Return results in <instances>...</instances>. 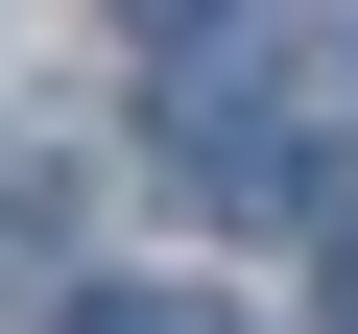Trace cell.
<instances>
[{
    "mask_svg": "<svg viewBox=\"0 0 358 334\" xmlns=\"http://www.w3.org/2000/svg\"><path fill=\"white\" fill-rule=\"evenodd\" d=\"M72 334H215V310H192V286H96Z\"/></svg>",
    "mask_w": 358,
    "mask_h": 334,
    "instance_id": "6da1fadb",
    "label": "cell"
}]
</instances>
